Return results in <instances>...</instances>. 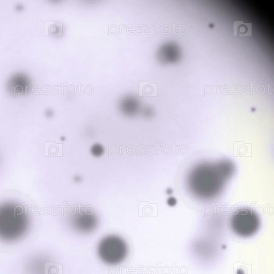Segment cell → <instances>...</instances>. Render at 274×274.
Instances as JSON below:
<instances>
[{"mask_svg": "<svg viewBox=\"0 0 274 274\" xmlns=\"http://www.w3.org/2000/svg\"><path fill=\"white\" fill-rule=\"evenodd\" d=\"M47 35L51 36H62L63 35V24L62 23H56V22H47Z\"/></svg>", "mask_w": 274, "mask_h": 274, "instance_id": "obj_6", "label": "cell"}, {"mask_svg": "<svg viewBox=\"0 0 274 274\" xmlns=\"http://www.w3.org/2000/svg\"><path fill=\"white\" fill-rule=\"evenodd\" d=\"M103 151H104V149L100 145H95L91 148V152L95 156H100L103 153Z\"/></svg>", "mask_w": 274, "mask_h": 274, "instance_id": "obj_7", "label": "cell"}, {"mask_svg": "<svg viewBox=\"0 0 274 274\" xmlns=\"http://www.w3.org/2000/svg\"><path fill=\"white\" fill-rule=\"evenodd\" d=\"M234 36H249L253 35V24L241 21H235L233 24Z\"/></svg>", "mask_w": 274, "mask_h": 274, "instance_id": "obj_5", "label": "cell"}, {"mask_svg": "<svg viewBox=\"0 0 274 274\" xmlns=\"http://www.w3.org/2000/svg\"><path fill=\"white\" fill-rule=\"evenodd\" d=\"M226 164L199 165L191 171L187 179L188 187L193 195L202 199L214 198L219 195L233 171Z\"/></svg>", "mask_w": 274, "mask_h": 274, "instance_id": "obj_1", "label": "cell"}, {"mask_svg": "<svg viewBox=\"0 0 274 274\" xmlns=\"http://www.w3.org/2000/svg\"><path fill=\"white\" fill-rule=\"evenodd\" d=\"M231 226L233 232L242 237H249L259 229L260 221L258 215L253 210H238L232 216Z\"/></svg>", "mask_w": 274, "mask_h": 274, "instance_id": "obj_4", "label": "cell"}, {"mask_svg": "<svg viewBox=\"0 0 274 274\" xmlns=\"http://www.w3.org/2000/svg\"><path fill=\"white\" fill-rule=\"evenodd\" d=\"M23 210L19 206H6L0 209V236L5 238L20 236L26 227Z\"/></svg>", "mask_w": 274, "mask_h": 274, "instance_id": "obj_2", "label": "cell"}, {"mask_svg": "<svg viewBox=\"0 0 274 274\" xmlns=\"http://www.w3.org/2000/svg\"><path fill=\"white\" fill-rule=\"evenodd\" d=\"M98 256L104 263L116 265L121 263L128 254V246L122 238L117 236H106L98 247Z\"/></svg>", "mask_w": 274, "mask_h": 274, "instance_id": "obj_3", "label": "cell"}]
</instances>
